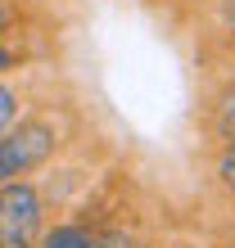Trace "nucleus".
<instances>
[{
  "label": "nucleus",
  "mask_w": 235,
  "mask_h": 248,
  "mask_svg": "<svg viewBox=\"0 0 235 248\" xmlns=\"http://www.w3.org/2000/svg\"><path fill=\"white\" fill-rule=\"evenodd\" d=\"M18 63H23V54L14 50V46H5V41H0V77H5L9 68H18Z\"/></svg>",
  "instance_id": "nucleus-8"
},
{
  "label": "nucleus",
  "mask_w": 235,
  "mask_h": 248,
  "mask_svg": "<svg viewBox=\"0 0 235 248\" xmlns=\"http://www.w3.org/2000/svg\"><path fill=\"white\" fill-rule=\"evenodd\" d=\"M217 18H222V32H226L231 50H235V0H217Z\"/></svg>",
  "instance_id": "nucleus-7"
},
{
  "label": "nucleus",
  "mask_w": 235,
  "mask_h": 248,
  "mask_svg": "<svg viewBox=\"0 0 235 248\" xmlns=\"http://www.w3.org/2000/svg\"><path fill=\"white\" fill-rule=\"evenodd\" d=\"M213 171H217V181H222V189H231V194H235V144H222Z\"/></svg>",
  "instance_id": "nucleus-6"
},
{
  "label": "nucleus",
  "mask_w": 235,
  "mask_h": 248,
  "mask_svg": "<svg viewBox=\"0 0 235 248\" xmlns=\"http://www.w3.org/2000/svg\"><path fill=\"white\" fill-rule=\"evenodd\" d=\"M59 149V131L46 118H23L9 136H0V185L32 176L41 163H50Z\"/></svg>",
  "instance_id": "nucleus-2"
},
{
  "label": "nucleus",
  "mask_w": 235,
  "mask_h": 248,
  "mask_svg": "<svg viewBox=\"0 0 235 248\" xmlns=\"http://www.w3.org/2000/svg\"><path fill=\"white\" fill-rule=\"evenodd\" d=\"M140 248H154V244H140Z\"/></svg>",
  "instance_id": "nucleus-11"
},
{
  "label": "nucleus",
  "mask_w": 235,
  "mask_h": 248,
  "mask_svg": "<svg viewBox=\"0 0 235 248\" xmlns=\"http://www.w3.org/2000/svg\"><path fill=\"white\" fill-rule=\"evenodd\" d=\"M18 104H23V95H18V86H14L9 77H0V136H9L14 126H18Z\"/></svg>",
  "instance_id": "nucleus-4"
},
{
  "label": "nucleus",
  "mask_w": 235,
  "mask_h": 248,
  "mask_svg": "<svg viewBox=\"0 0 235 248\" xmlns=\"http://www.w3.org/2000/svg\"><path fill=\"white\" fill-rule=\"evenodd\" d=\"M14 27V9L5 5V0H0V41H5V32Z\"/></svg>",
  "instance_id": "nucleus-9"
},
{
  "label": "nucleus",
  "mask_w": 235,
  "mask_h": 248,
  "mask_svg": "<svg viewBox=\"0 0 235 248\" xmlns=\"http://www.w3.org/2000/svg\"><path fill=\"white\" fill-rule=\"evenodd\" d=\"M100 244H104V230L86 221H54L41 235V248H100Z\"/></svg>",
  "instance_id": "nucleus-3"
},
{
  "label": "nucleus",
  "mask_w": 235,
  "mask_h": 248,
  "mask_svg": "<svg viewBox=\"0 0 235 248\" xmlns=\"http://www.w3.org/2000/svg\"><path fill=\"white\" fill-rule=\"evenodd\" d=\"M46 199L32 176L0 185V248H41Z\"/></svg>",
  "instance_id": "nucleus-1"
},
{
  "label": "nucleus",
  "mask_w": 235,
  "mask_h": 248,
  "mask_svg": "<svg viewBox=\"0 0 235 248\" xmlns=\"http://www.w3.org/2000/svg\"><path fill=\"white\" fill-rule=\"evenodd\" d=\"M100 248H131V244H127V235H113V230H104V244H100Z\"/></svg>",
  "instance_id": "nucleus-10"
},
{
  "label": "nucleus",
  "mask_w": 235,
  "mask_h": 248,
  "mask_svg": "<svg viewBox=\"0 0 235 248\" xmlns=\"http://www.w3.org/2000/svg\"><path fill=\"white\" fill-rule=\"evenodd\" d=\"M217 136L235 144V81H226L222 95H217Z\"/></svg>",
  "instance_id": "nucleus-5"
}]
</instances>
